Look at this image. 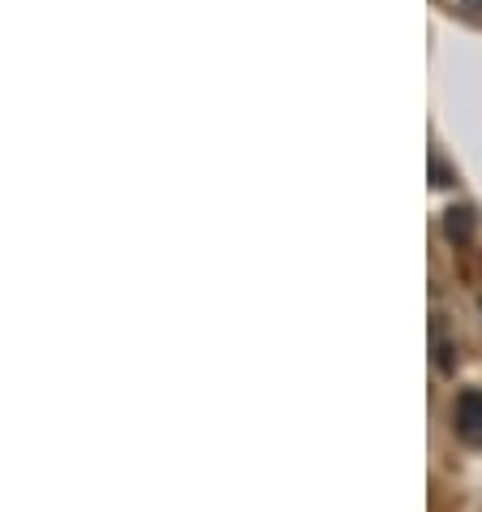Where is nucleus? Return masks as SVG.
I'll list each match as a JSON object with an SVG mask.
<instances>
[{"label": "nucleus", "instance_id": "obj_1", "mask_svg": "<svg viewBox=\"0 0 482 512\" xmlns=\"http://www.w3.org/2000/svg\"><path fill=\"white\" fill-rule=\"evenodd\" d=\"M452 431L470 448H482V392H461L452 405Z\"/></svg>", "mask_w": 482, "mask_h": 512}, {"label": "nucleus", "instance_id": "obj_2", "mask_svg": "<svg viewBox=\"0 0 482 512\" xmlns=\"http://www.w3.org/2000/svg\"><path fill=\"white\" fill-rule=\"evenodd\" d=\"M448 237H452V241H465V237H470V211H457V207L448 211Z\"/></svg>", "mask_w": 482, "mask_h": 512}]
</instances>
